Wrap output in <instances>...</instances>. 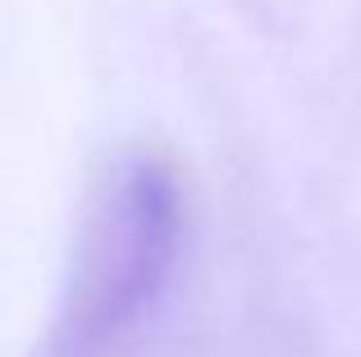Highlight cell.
Returning a JSON list of instances; mask_svg holds the SVG:
<instances>
[{
	"label": "cell",
	"instance_id": "obj_1",
	"mask_svg": "<svg viewBox=\"0 0 361 357\" xmlns=\"http://www.w3.org/2000/svg\"><path fill=\"white\" fill-rule=\"evenodd\" d=\"M188 238V188L151 143L115 147L92 170L42 357H128L156 325Z\"/></svg>",
	"mask_w": 361,
	"mask_h": 357
}]
</instances>
